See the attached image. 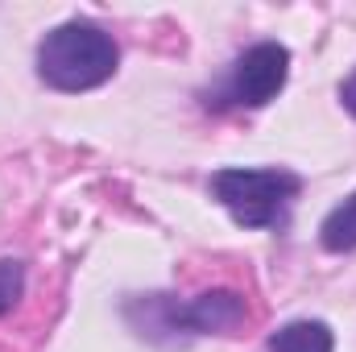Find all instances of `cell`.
<instances>
[{"instance_id":"obj_7","label":"cell","mask_w":356,"mask_h":352,"mask_svg":"<svg viewBox=\"0 0 356 352\" xmlns=\"http://www.w3.org/2000/svg\"><path fill=\"white\" fill-rule=\"evenodd\" d=\"M21 294H25V265L4 257L0 262V315H8Z\"/></svg>"},{"instance_id":"obj_5","label":"cell","mask_w":356,"mask_h":352,"mask_svg":"<svg viewBox=\"0 0 356 352\" xmlns=\"http://www.w3.org/2000/svg\"><path fill=\"white\" fill-rule=\"evenodd\" d=\"M269 352H336V336L323 319H294L269 336Z\"/></svg>"},{"instance_id":"obj_2","label":"cell","mask_w":356,"mask_h":352,"mask_svg":"<svg viewBox=\"0 0 356 352\" xmlns=\"http://www.w3.org/2000/svg\"><path fill=\"white\" fill-rule=\"evenodd\" d=\"M120 50L95 21H63L38 46V79L54 91H91L116 75Z\"/></svg>"},{"instance_id":"obj_4","label":"cell","mask_w":356,"mask_h":352,"mask_svg":"<svg viewBox=\"0 0 356 352\" xmlns=\"http://www.w3.org/2000/svg\"><path fill=\"white\" fill-rule=\"evenodd\" d=\"M290 79V50L282 42H257L249 46L224 75L216 91V108H261Z\"/></svg>"},{"instance_id":"obj_1","label":"cell","mask_w":356,"mask_h":352,"mask_svg":"<svg viewBox=\"0 0 356 352\" xmlns=\"http://www.w3.org/2000/svg\"><path fill=\"white\" fill-rule=\"evenodd\" d=\"M245 315H249V307L236 290H203L195 298L133 294L124 303L129 328L158 349H182L199 336H228L232 328L245 323Z\"/></svg>"},{"instance_id":"obj_3","label":"cell","mask_w":356,"mask_h":352,"mask_svg":"<svg viewBox=\"0 0 356 352\" xmlns=\"http://www.w3.org/2000/svg\"><path fill=\"white\" fill-rule=\"evenodd\" d=\"M298 191H302V178L294 170H282V166H257V170L228 166V170L211 175V195L245 228L286 224V211L298 199Z\"/></svg>"},{"instance_id":"obj_6","label":"cell","mask_w":356,"mask_h":352,"mask_svg":"<svg viewBox=\"0 0 356 352\" xmlns=\"http://www.w3.org/2000/svg\"><path fill=\"white\" fill-rule=\"evenodd\" d=\"M319 245H323L327 253H353L356 249V191L323 216V224H319Z\"/></svg>"},{"instance_id":"obj_8","label":"cell","mask_w":356,"mask_h":352,"mask_svg":"<svg viewBox=\"0 0 356 352\" xmlns=\"http://www.w3.org/2000/svg\"><path fill=\"white\" fill-rule=\"evenodd\" d=\"M340 104H344V108L356 116V71L344 79V83H340Z\"/></svg>"}]
</instances>
